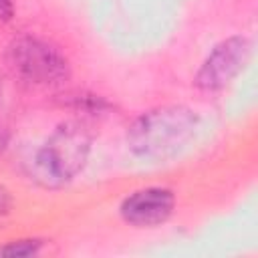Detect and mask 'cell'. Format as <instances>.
Segmentation results:
<instances>
[{
	"mask_svg": "<svg viewBox=\"0 0 258 258\" xmlns=\"http://www.w3.org/2000/svg\"><path fill=\"white\" fill-rule=\"evenodd\" d=\"M198 123V113L185 105L153 107L131 121L125 143L141 161H167L194 139Z\"/></svg>",
	"mask_w": 258,
	"mask_h": 258,
	"instance_id": "cell-1",
	"label": "cell"
},
{
	"mask_svg": "<svg viewBox=\"0 0 258 258\" xmlns=\"http://www.w3.org/2000/svg\"><path fill=\"white\" fill-rule=\"evenodd\" d=\"M93 147L89 127L79 119L58 123L30 159V175L42 187H62L87 165Z\"/></svg>",
	"mask_w": 258,
	"mask_h": 258,
	"instance_id": "cell-2",
	"label": "cell"
},
{
	"mask_svg": "<svg viewBox=\"0 0 258 258\" xmlns=\"http://www.w3.org/2000/svg\"><path fill=\"white\" fill-rule=\"evenodd\" d=\"M4 58L10 73L28 85H62L71 77L67 54L54 42L36 34L24 32L14 36L6 46Z\"/></svg>",
	"mask_w": 258,
	"mask_h": 258,
	"instance_id": "cell-3",
	"label": "cell"
},
{
	"mask_svg": "<svg viewBox=\"0 0 258 258\" xmlns=\"http://www.w3.org/2000/svg\"><path fill=\"white\" fill-rule=\"evenodd\" d=\"M252 56V40L244 34H232L220 40L196 71L194 85L202 93L224 91L246 69Z\"/></svg>",
	"mask_w": 258,
	"mask_h": 258,
	"instance_id": "cell-4",
	"label": "cell"
},
{
	"mask_svg": "<svg viewBox=\"0 0 258 258\" xmlns=\"http://www.w3.org/2000/svg\"><path fill=\"white\" fill-rule=\"evenodd\" d=\"M175 194L163 185L139 187L127 194L119 204V216L133 228H155L171 218Z\"/></svg>",
	"mask_w": 258,
	"mask_h": 258,
	"instance_id": "cell-5",
	"label": "cell"
},
{
	"mask_svg": "<svg viewBox=\"0 0 258 258\" xmlns=\"http://www.w3.org/2000/svg\"><path fill=\"white\" fill-rule=\"evenodd\" d=\"M42 246H44V240H40V238H18V240H10V242L2 244L0 246V256L28 258V256L40 254Z\"/></svg>",
	"mask_w": 258,
	"mask_h": 258,
	"instance_id": "cell-6",
	"label": "cell"
},
{
	"mask_svg": "<svg viewBox=\"0 0 258 258\" xmlns=\"http://www.w3.org/2000/svg\"><path fill=\"white\" fill-rule=\"evenodd\" d=\"M71 105L77 111H85V113H91V115H101V113L111 109V105L103 97H99V95H85V93L75 95L71 99Z\"/></svg>",
	"mask_w": 258,
	"mask_h": 258,
	"instance_id": "cell-7",
	"label": "cell"
},
{
	"mask_svg": "<svg viewBox=\"0 0 258 258\" xmlns=\"http://www.w3.org/2000/svg\"><path fill=\"white\" fill-rule=\"evenodd\" d=\"M12 208H14V198H12V191L0 183V230L4 228V224L8 222L10 214H12Z\"/></svg>",
	"mask_w": 258,
	"mask_h": 258,
	"instance_id": "cell-8",
	"label": "cell"
},
{
	"mask_svg": "<svg viewBox=\"0 0 258 258\" xmlns=\"http://www.w3.org/2000/svg\"><path fill=\"white\" fill-rule=\"evenodd\" d=\"M14 16V0H0V26L10 22Z\"/></svg>",
	"mask_w": 258,
	"mask_h": 258,
	"instance_id": "cell-9",
	"label": "cell"
},
{
	"mask_svg": "<svg viewBox=\"0 0 258 258\" xmlns=\"http://www.w3.org/2000/svg\"><path fill=\"white\" fill-rule=\"evenodd\" d=\"M2 91H4V85H2V77H0V101H2Z\"/></svg>",
	"mask_w": 258,
	"mask_h": 258,
	"instance_id": "cell-10",
	"label": "cell"
}]
</instances>
